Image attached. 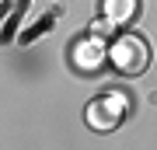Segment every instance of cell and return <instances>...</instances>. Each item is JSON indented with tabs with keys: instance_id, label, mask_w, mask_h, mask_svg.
Here are the masks:
<instances>
[{
	"instance_id": "obj_1",
	"label": "cell",
	"mask_w": 157,
	"mask_h": 150,
	"mask_svg": "<svg viewBox=\"0 0 157 150\" xmlns=\"http://www.w3.org/2000/svg\"><path fill=\"white\" fill-rule=\"evenodd\" d=\"M108 60L122 73H143L150 67V45L140 35H119L112 42V49H108Z\"/></svg>"
},
{
	"instance_id": "obj_2",
	"label": "cell",
	"mask_w": 157,
	"mask_h": 150,
	"mask_svg": "<svg viewBox=\"0 0 157 150\" xmlns=\"http://www.w3.org/2000/svg\"><path fill=\"white\" fill-rule=\"evenodd\" d=\"M126 112H129V98L122 91H108V94H101L87 105V126L98 129V133H108L126 119Z\"/></svg>"
},
{
	"instance_id": "obj_3",
	"label": "cell",
	"mask_w": 157,
	"mask_h": 150,
	"mask_svg": "<svg viewBox=\"0 0 157 150\" xmlns=\"http://www.w3.org/2000/svg\"><path fill=\"white\" fill-rule=\"evenodd\" d=\"M70 60L77 70H98L101 60H105V45H101L98 35H87V39H77V45L70 49Z\"/></svg>"
},
{
	"instance_id": "obj_4",
	"label": "cell",
	"mask_w": 157,
	"mask_h": 150,
	"mask_svg": "<svg viewBox=\"0 0 157 150\" xmlns=\"http://www.w3.org/2000/svg\"><path fill=\"white\" fill-rule=\"evenodd\" d=\"M140 11V0H101V14H105V25H129Z\"/></svg>"
}]
</instances>
